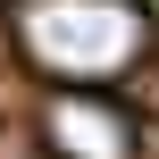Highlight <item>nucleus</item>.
Wrapping results in <instances>:
<instances>
[{"label": "nucleus", "mask_w": 159, "mask_h": 159, "mask_svg": "<svg viewBox=\"0 0 159 159\" xmlns=\"http://www.w3.org/2000/svg\"><path fill=\"white\" fill-rule=\"evenodd\" d=\"M42 151L50 159H143V126L109 92H50L42 101Z\"/></svg>", "instance_id": "f03ea898"}, {"label": "nucleus", "mask_w": 159, "mask_h": 159, "mask_svg": "<svg viewBox=\"0 0 159 159\" xmlns=\"http://www.w3.org/2000/svg\"><path fill=\"white\" fill-rule=\"evenodd\" d=\"M151 151H159V134H151Z\"/></svg>", "instance_id": "20e7f679"}, {"label": "nucleus", "mask_w": 159, "mask_h": 159, "mask_svg": "<svg viewBox=\"0 0 159 159\" xmlns=\"http://www.w3.org/2000/svg\"><path fill=\"white\" fill-rule=\"evenodd\" d=\"M8 42L34 75L67 92H109L151 67L159 25L143 0H8Z\"/></svg>", "instance_id": "f257e3e1"}, {"label": "nucleus", "mask_w": 159, "mask_h": 159, "mask_svg": "<svg viewBox=\"0 0 159 159\" xmlns=\"http://www.w3.org/2000/svg\"><path fill=\"white\" fill-rule=\"evenodd\" d=\"M151 101H159V67H151Z\"/></svg>", "instance_id": "7ed1b4c3"}]
</instances>
